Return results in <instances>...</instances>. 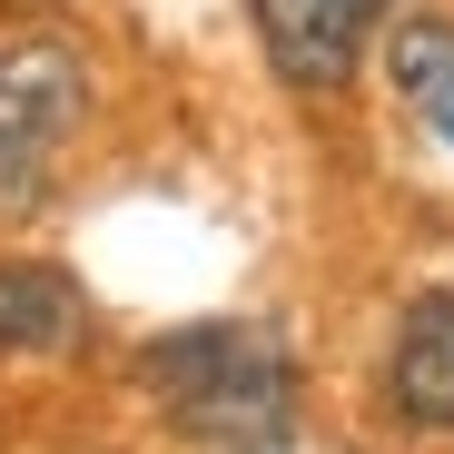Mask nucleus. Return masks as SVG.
Instances as JSON below:
<instances>
[{
	"label": "nucleus",
	"instance_id": "20e7f679",
	"mask_svg": "<svg viewBox=\"0 0 454 454\" xmlns=\"http://www.w3.org/2000/svg\"><path fill=\"white\" fill-rule=\"evenodd\" d=\"M386 415L405 434H454V286H415L386 336Z\"/></svg>",
	"mask_w": 454,
	"mask_h": 454
},
{
	"label": "nucleus",
	"instance_id": "f03ea898",
	"mask_svg": "<svg viewBox=\"0 0 454 454\" xmlns=\"http://www.w3.org/2000/svg\"><path fill=\"white\" fill-rule=\"evenodd\" d=\"M90 119V59L69 40H0V207H30Z\"/></svg>",
	"mask_w": 454,
	"mask_h": 454
},
{
	"label": "nucleus",
	"instance_id": "f257e3e1",
	"mask_svg": "<svg viewBox=\"0 0 454 454\" xmlns=\"http://www.w3.org/2000/svg\"><path fill=\"white\" fill-rule=\"evenodd\" d=\"M138 386L198 454H286L296 444V356L267 317H207L148 336Z\"/></svg>",
	"mask_w": 454,
	"mask_h": 454
},
{
	"label": "nucleus",
	"instance_id": "423d86ee",
	"mask_svg": "<svg viewBox=\"0 0 454 454\" xmlns=\"http://www.w3.org/2000/svg\"><path fill=\"white\" fill-rule=\"evenodd\" d=\"M415 119L434 129V148H454V80H444V90H425V99H415Z\"/></svg>",
	"mask_w": 454,
	"mask_h": 454
},
{
	"label": "nucleus",
	"instance_id": "7ed1b4c3",
	"mask_svg": "<svg viewBox=\"0 0 454 454\" xmlns=\"http://www.w3.org/2000/svg\"><path fill=\"white\" fill-rule=\"evenodd\" d=\"M395 11H415V0H247L267 69H277L286 90H307V99L346 90L356 69H365V50L386 40Z\"/></svg>",
	"mask_w": 454,
	"mask_h": 454
},
{
	"label": "nucleus",
	"instance_id": "39448f33",
	"mask_svg": "<svg viewBox=\"0 0 454 454\" xmlns=\"http://www.w3.org/2000/svg\"><path fill=\"white\" fill-rule=\"evenodd\" d=\"M90 296L50 257H0V356H80Z\"/></svg>",
	"mask_w": 454,
	"mask_h": 454
}]
</instances>
